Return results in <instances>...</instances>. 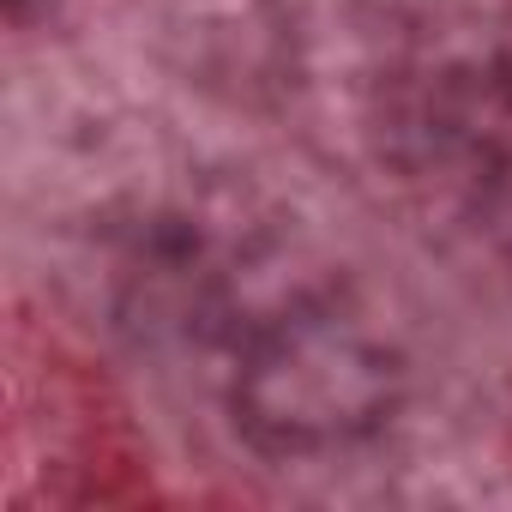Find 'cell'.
Listing matches in <instances>:
<instances>
[]
</instances>
